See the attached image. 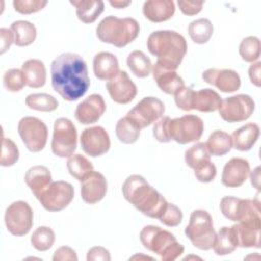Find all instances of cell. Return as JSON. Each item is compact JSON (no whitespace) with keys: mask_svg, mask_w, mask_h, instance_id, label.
<instances>
[{"mask_svg":"<svg viewBox=\"0 0 261 261\" xmlns=\"http://www.w3.org/2000/svg\"><path fill=\"white\" fill-rule=\"evenodd\" d=\"M51 84L53 90L65 101H76L90 88L91 81L84 58L72 52L57 56L51 63Z\"/></svg>","mask_w":261,"mask_h":261,"instance_id":"1","label":"cell"},{"mask_svg":"<svg viewBox=\"0 0 261 261\" xmlns=\"http://www.w3.org/2000/svg\"><path fill=\"white\" fill-rule=\"evenodd\" d=\"M122 195L137 210L150 218L159 219L168 202L139 174L129 175L122 185Z\"/></svg>","mask_w":261,"mask_h":261,"instance_id":"2","label":"cell"},{"mask_svg":"<svg viewBox=\"0 0 261 261\" xmlns=\"http://www.w3.org/2000/svg\"><path fill=\"white\" fill-rule=\"evenodd\" d=\"M149 52L157 57V62L162 66L176 70L180 65L188 45L185 37L175 31L162 30L151 33L147 40Z\"/></svg>","mask_w":261,"mask_h":261,"instance_id":"3","label":"cell"},{"mask_svg":"<svg viewBox=\"0 0 261 261\" xmlns=\"http://www.w3.org/2000/svg\"><path fill=\"white\" fill-rule=\"evenodd\" d=\"M140 33L139 22L132 17L119 18L109 15L103 18L96 28V35L102 43L122 48L137 39Z\"/></svg>","mask_w":261,"mask_h":261,"instance_id":"4","label":"cell"},{"mask_svg":"<svg viewBox=\"0 0 261 261\" xmlns=\"http://www.w3.org/2000/svg\"><path fill=\"white\" fill-rule=\"evenodd\" d=\"M140 241L144 248L160 256L162 261L176 260L185 251L170 231L156 225L144 226L140 232Z\"/></svg>","mask_w":261,"mask_h":261,"instance_id":"5","label":"cell"},{"mask_svg":"<svg viewBox=\"0 0 261 261\" xmlns=\"http://www.w3.org/2000/svg\"><path fill=\"white\" fill-rule=\"evenodd\" d=\"M185 233L197 249L204 251L212 249L216 237L212 216L206 210H194L191 213Z\"/></svg>","mask_w":261,"mask_h":261,"instance_id":"6","label":"cell"},{"mask_svg":"<svg viewBox=\"0 0 261 261\" xmlns=\"http://www.w3.org/2000/svg\"><path fill=\"white\" fill-rule=\"evenodd\" d=\"M77 146V132L73 122L60 117L54 121L53 137L51 141V150L54 155L65 158L70 157Z\"/></svg>","mask_w":261,"mask_h":261,"instance_id":"7","label":"cell"},{"mask_svg":"<svg viewBox=\"0 0 261 261\" xmlns=\"http://www.w3.org/2000/svg\"><path fill=\"white\" fill-rule=\"evenodd\" d=\"M220 211L227 219L236 222L261 220L260 205L258 201L240 199L236 197H223L219 204Z\"/></svg>","mask_w":261,"mask_h":261,"instance_id":"8","label":"cell"},{"mask_svg":"<svg viewBox=\"0 0 261 261\" xmlns=\"http://www.w3.org/2000/svg\"><path fill=\"white\" fill-rule=\"evenodd\" d=\"M17 132L29 151L38 153L45 148L48 128L43 120L34 116H24L18 121Z\"/></svg>","mask_w":261,"mask_h":261,"instance_id":"9","label":"cell"},{"mask_svg":"<svg viewBox=\"0 0 261 261\" xmlns=\"http://www.w3.org/2000/svg\"><path fill=\"white\" fill-rule=\"evenodd\" d=\"M204 130L203 120L194 114H186L181 117L170 119L169 138L178 144L185 145L198 141Z\"/></svg>","mask_w":261,"mask_h":261,"instance_id":"10","label":"cell"},{"mask_svg":"<svg viewBox=\"0 0 261 261\" xmlns=\"http://www.w3.org/2000/svg\"><path fill=\"white\" fill-rule=\"evenodd\" d=\"M33 209L24 201H15L6 208L4 222L7 230L14 237L28 234L33 226Z\"/></svg>","mask_w":261,"mask_h":261,"instance_id":"11","label":"cell"},{"mask_svg":"<svg viewBox=\"0 0 261 261\" xmlns=\"http://www.w3.org/2000/svg\"><path fill=\"white\" fill-rule=\"evenodd\" d=\"M74 197V189L71 184L64 180L52 181L38 198L41 205L50 212H58L65 209Z\"/></svg>","mask_w":261,"mask_h":261,"instance_id":"12","label":"cell"},{"mask_svg":"<svg viewBox=\"0 0 261 261\" xmlns=\"http://www.w3.org/2000/svg\"><path fill=\"white\" fill-rule=\"evenodd\" d=\"M255 102L246 94H238L222 100L218 109L220 117L229 123L247 120L254 112Z\"/></svg>","mask_w":261,"mask_h":261,"instance_id":"13","label":"cell"},{"mask_svg":"<svg viewBox=\"0 0 261 261\" xmlns=\"http://www.w3.org/2000/svg\"><path fill=\"white\" fill-rule=\"evenodd\" d=\"M165 111L164 103L156 97H145L139 101L127 113L126 117L130 119L140 129L151 125L162 117Z\"/></svg>","mask_w":261,"mask_h":261,"instance_id":"14","label":"cell"},{"mask_svg":"<svg viewBox=\"0 0 261 261\" xmlns=\"http://www.w3.org/2000/svg\"><path fill=\"white\" fill-rule=\"evenodd\" d=\"M83 151L91 157H99L110 149V138L106 129L96 125L85 128L80 138Z\"/></svg>","mask_w":261,"mask_h":261,"instance_id":"15","label":"cell"},{"mask_svg":"<svg viewBox=\"0 0 261 261\" xmlns=\"http://www.w3.org/2000/svg\"><path fill=\"white\" fill-rule=\"evenodd\" d=\"M106 89L110 98L117 104H128L138 93L136 84L124 70H119L113 79L108 81L106 83Z\"/></svg>","mask_w":261,"mask_h":261,"instance_id":"16","label":"cell"},{"mask_svg":"<svg viewBox=\"0 0 261 261\" xmlns=\"http://www.w3.org/2000/svg\"><path fill=\"white\" fill-rule=\"evenodd\" d=\"M202 79L205 83L216 87L223 93H233L241 87L239 73L229 68H208L203 71Z\"/></svg>","mask_w":261,"mask_h":261,"instance_id":"17","label":"cell"},{"mask_svg":"<svg viewBox=\"0 0 261 261\" xmlns=\"http://www.w3.org/2000/svg\"><path fill=\"white\" fill-rule=\"evenodd\" d=\"M106 111V103L99 94H92L85 98L75 108L74 117L82 124L97 122Z\"/></svg>","mask_w":261,"mask_h":261,"instance_id":"18","label":"cell"},{"mask_svg":"<svg viewBox=\"0 0 261 261\" xmlns=\"http://www.w3.org/2000/svg\"><path fill=\"white\" fill-rule=\"evenodd\" d=\"M107 193V180L99 171H92L81 181V197L89 205L100 202Z\"/></svg>","mask_w":261,"mask_h":261,"instance_id":"19","label":"cell"},{"mask_svg":"<svg viewBox=\"0 0 261 261\" xmlns=\"http://www.w3.org/2000/svg\"><path fill=\"white\" fill-rule=\"evenodd\" d=\"M250 174V163L247 159L233 157L228 160L222 170L221 182L227 188H239Z\"/></svg>","mask_w":261,"mask_h":261,"instance_id":"20","label":"cell"},{"mask_svg":"<svg viewBox=\"0 0 261 261\" xmlns=\"http://www.w3.org/2000/svg\"><path fill=\"white\" fill-rule=\"evenodd\" d=\"M236 236L237 246L240 248H260L261 220L243 221L231 226Z\"/></svg>","mask_w":261,"mask_h":261,"instance_id":"21","label":"cell"},{"mask_svg":"<svg viewBox=\"0 0 261 261\" xmlns=\"http://www.w3.org/2000/svg\"><path fill=\"white\" fill-rule=\"evenodd\" d=\"M152 74L159 89L168 95H174L185 86L184 80L177 74L176 70L168 69L158 62L152 66Z\"/></svg>","mask_w":261,"mask_h":261,"instance_id":"22","label":"cell"},{"mask_svg":"<svg viewBox=\"0 0 261 261\" xmlns=\"http://www.w3.org/2000/svg\"><path fill=\"white\" fill-rule=\"evenodd\" d=\"M93 71L101 81H110L119 72V63L116 56L110 52H98L93 59Z\"/></svg>","mask_w":261,"mask_h":261,"instance_id":"23","label":"cell"},{"mask_svg":"<svg viewBox=\"0 0 261 261\" xmlns=\"http://www.w3.org/2000/svg\"><path fill=\"white\" fill-rule=\"evenodd\" d=\"M175 12L172 0H148L144 2L143 14L152 22H163L170 19Z\"/></svg>","mask_w":261,"mask_h":261,"instance_id":"24","label":"cell"},{"mask_svg":"<svg viewBox=\"0 0 261 261\" xmlns=\"http://www.w3.org/2000/svg\"><path fill=\"white\" fill-rule=\"evenodd\" d=\"M24 181L34 196L38 199L52 182V176L50 170L46 166L35 165L29 168L25 172Z\"/></svg>","mask_w":261,"mask_h":261,"instance_id":"25","label":"cell"},{"mask_svg":"<svg viewBox=\"0 0 261 261\" xmlns=\"http://www.w3.org/2000/svg\"><path fill=\"white\" fill-rule=\"evenodd\" d=\"M260 135V128L257 123L249 122L238 129L232 135V147L238 151H249L253 148Z\"/></svg>","mask_w":261,"mask_h":261,"instance_id":"26","label":"cell"},{"mask_svg":"<svg viewBox=\"0 0 261 261\" xmlns=\"http://www.w3.org/2000/svg\"><path fill=\"white\" fill-rule=\"evenodd\" d=\"M21 70L28 87L38 89L46 84L47 72L43 61L39 59H29L22 63Z\"/></svg>","mask_w":261,"mask_h":261,"instance_id":"27","label":"cell"},{"mask_svg":"<svg viewBox=\"0 0 261 261\" xmlns=\"http://www.w3.org/2000/svg\"><path fill=\"white\" fill-rule=\"evenodd\" d=\"M70 4L75 7L76 16L84 23H93L104 11L102 0H71Z\"/></svg>","mask_w":261,"mask_h":261,"instance_id":"28","label":"cell"},{"mask_svg":"<svg viewBox=\"0 0 261 261\" xmlns=\"http://www.w3.org/2000/svg\"><path fill=\"white\" fill-rule=\"evenodd\" d=\"M222 99L217 92L212 89H201L195 91L193 99V110L200 112H214L219 109Z\"/></svg>","mask_w":261,"mask_h":261,"instance_id":"29","label":"cell"},{"mask_svg":"<svg viewBox=\"0 0 261 261\" xmlns=\"http://www.w3.org/2000/svg\"><path fill=\"white\" fill-rule=\"evenodd\" d=\"M207 149L212 156H223L232 148L231 135L226 132L216 129L210 134L205 143Z\"/></svg>","mask_w":261,"mask_h":261,"instance_id":"30","label":"cell"},{"mask_svg":"<svg viewBox=\"0 0 261 261\" xmlns=\"http://www.w3.org/2000/svg\"><path fill=\"white\" fill-rule=\"evenodd\" d=\"M14 36V44L18 47H25L33 44L37 37L35 24L28 20H16L10 25Z\"/></svg>","mask_w":261,"mask_h":261,"instance_id":"31","label":"cell"},{"mask_svg":"<svg viewBox=\"0 0 261 261\" xmlns=\"http://www.w3.org/2000/svg\"><path fill=\"white\" fill-rule=\"evenodd\" d=\"M237 241L233 229L231 226H223L216 233L215 241L213 244V251L218 256H225L231 254L236 249Z\"/></svg>","mask_w":261,"mask_h":261,"instance_id":"32","label":"cell"},{"mask_svg":"<svg viewBox=\"0 0 261 261\" xmlns=\"http://www.w3.org/2000/svg\"><path fill=\"white\" fill-rule=\"evenodd\" d=\"M126 65L132 73L139 79L147 77L151 73L153 66L150 58L141 50H135L128 54Z\"/></svg>","mask_w":261,"mask_h":261,"instance_id":"33","label":"cell"},{"mask_svg":"<svg viewBox=\"0 0 261 261\" xmlns=\"http://www.w3.org/2000/svg\"><path fill=\"white\" fill-rule=\"evenodd\" d=\"M66 167L69 174L79 181L84 180L92 171H94L92 162L82 154H72L68 157Z\"/></svg>","mask_w":261,"mask_h":261,"instance_id":"34","label":"cell"},{"mask_svg":"<svg viewBox=\"0 0 261 261\" xmlns=\"http://www.w3.org/2000/svg\"><path fill=\"white\" fill-rule=\"evenodd\" d=\"M188 33L194 43L205 44L213 35V24L208 18H198L189 24Z\"/></svg>","mask_w":261,"mask_h":261,"instance_id":"35","label":"cell"},{"mask_svg":"<svg viewBox=\"0 0 261 261\" xmlns=\"http://www.w3.org/2000/svg\"><path fill=\"white\" fill-rule=\"evenodd\" d=\"M24 102L30 109L42 112H52L58 107V101L52 95L46 93L30 94Z\"/></svg>","mask_w":261,"mask_h":261,"instance_id":"36","label":"cell"},{"mask_svg":"<svg viewBox=\"0 0 261 261\" xmlns=\"http://www.w3.org/2000/svg\"><path fill=\"white\" fill-rule=\"evenodd\" d=\"M141 129L126 116L121 117L115 125V134L117 139L123 144H134L140 137Z\"/></svg>","mask_w":261,"mask_h":261,"instance_id":"37","label":"cell"},{"mask_svg":"<svg viewBox=\"0 0 261 261\" xmlns=\"http://www.w3.org/2000/svg\"><path fill=\"white\" fill-rule=\"evenodd\" d=\"M210 157L211 155L207 149L206 144L202 142L194 144L185 152L186 164L192 169H195L200 164L209 161Z\"/></svg>","mask_w":261,"mask_h":261,"instance_id":"38","label":"cell"},{"mask_svg":"<svg viewBox=\"0 0 261 261\" xmlns=\"http://www.w3.org/2000/svg\"><path fill=\"white\" fill-rule=\"evenodd\" d=\"M55 242V233L49 226H39L31 237L32 246L40 252L48 251Z\"/></svg>","mask_w":261,"mask_h":261,"instance_id":"39","label":"cell"},{"mask_svg":"<svg viewBox=\"0 0 261 261\" xmlns=\"http://www.w3.org/2000/svg\"><path fill=\"white\" fill-rule=\"evenodd\" d=\"M261 44L259 38L249 36L244 38L239 46V53L242 59L246 62H255L260 57Z\"/></svg>","mask_w":261,"mask_h":261,"instance_id":"40","label":"cell"},{"mask_svg":"<svg viewBox=\"0 0 261 261\" xmlns=\"http://www.w3.org/2000/svg\"><path fill=\"white\" fill-rule=\"evenodd\" d=\"M3 86L9 92H19L27 86L25 77L21 69L10 68L3 74Z\"/></svg>","mask_w":261,"mask_h":261,"instance_id":"41","label":"cell"},{"mask_svg":"<svg viewBox=\"0 0 261 261\" xmlns=\"http://www.w3.org/2000/svg\"><path fill=\"white\" fill-rule=\"evenodd\" d=\"M19 158V151L16 144L9 138L2 139V149L0 165L3 167H9L14 165Z\"/></svg>","mask_w":261,"mask_h":261,"instance_id":"42","label":"cell"},{"mask_svg":"<svg viewBox=\"0 0 261 261\" xmlns=\"http://www.w3.org/2000/svg\"><path fill=\"white\" fill-rule=\"evenodd\" d=\"M14 10L20 14H31L42 10L47 4L46 0H14Z\"/></svg>","mask_w":261,"mask_h":261,"instance_id":"43","label":"cell"},{"mask_svg":"<svg viewBox=\"0 0 261 261\" xmlns=\"http://www.w3.org/2000/svg\"><path fill=\"white\" fill-rule=\"evenodd\" d=\"M195 91L191 87L184 86L174 94V102L177 108L184 111L193 110V99Z\"/></svg>","mask_w":261,"mask_h":261,"instance_id":"44","label":"cell"},{"mask_svg":"<svg viewBox=\"0 0 261 261\" xmlns=\"http://www.w3.org/2000/svg\"><path fill=\"white\" fill-rule=\"evenodd\" d=\"M160 222L166 226L174 227L180 224L182 220V212L181 210L174 204L168 203L165 211L159 218Z\"/></svg>","mask_w":261,"mask_h":261,"instance_id":"45","label":"cell"},{"mask_svg":"<svg viewBox=\"0 0 261 261\" xmlns=\"http://www.w3.org/2000/svg\"><path fill=\"white\" fill-rule=\"evenodd\" d=\"M194 173L200 182H211L216 176V166L211 162V160H209L197 166L194 169Z\"/></svg>","mask_w":261,"mask_h":261,"instance_id":"46","label":"cell"},{"mask_svg":"<svg viewBox=\"0 0 261 261\" xmlns=\"http://www.w3.org/2000/svg\"><path fill=\"white\" fill-rule=\"evenodd\" d=\"M170 119L171 118L169 116H162L155 122L153 126V136L160 143H168L171 141L168 133Z\"/></svg>","mask_w":261,"mask_h":261,"instance_id":"47","label":"cell"},{"mask_svg":"<svg viewBox=\"0 0 261 261\" xmlns=\"http://www.w3.org/2000/svg\"><path fill=\"white\" fill-rule=\"evenodd\" d=\"M177 5L180 11L185 15H196L198 14L204 5V1H184L178 0Z\"/></svg>","mask_w":261,"mask_h":261,"instance_id":"48","label":"cell"},{"mask_svg":"<svg viewBox=\"0 0 261 261\" xmlns=\"http://www.w3.org/2000/svg\"><path fill=\"white\" fill-rule=\"evenodd\" d=\"M53 261H77L75 251L68 246H61L54 252Z\"/></svg>","mask_w":261,"mask_h":261,"instance_id":"49","label":"cell"},{"mask_svg":"<svg viewBox=\"0 0 261 261\" xmlns=\"http://www.w3.org/2000/svg\"><path fill=\"white\" fill-rule=\"evenodd\" d=\"M111 256L109 251L101 246L91 248L87 253V261H110Z\"/></svg>","mask_w":261,"mask_h":261,"instance_id":"50","label":"cell"},{"mask_svg":"<svg viewBox=\"0 0 261 261\" xmlns=\"http://www.w3.org/2000/svg\"><path fill=\"white\" fill-rule=\"evenodd\" d=\"M14 43V36L10 29H0V54H4Z\"/></svg>","mask_w":261,"mask_h":261,"instance_id":"51","label":"cell"},{"mask_svg":"<svg viewBox=\"0 0 261 261\" xmlns=\"http://www.w3.org/2000/svg\"><path fill=\"white\" fill-rule=\"evenodd\" d=\"M260 69H261V62L260 61H256V62H253L250 65L249 70H248L250 81L256 87H260V85H261Z\"/></svg>","mask_w":261,"mask_h":261,"instance_id":"52","label":"cell"},{"mask_svg":"<svg viewBox=\"0 0 261 261\" xmlns=\"http://www.w3.org/2000/svg\"><path fill=\"white\" fill-rule=\"evenodd\" d=\"M250 178H251V184L257 189L259 190V186H260V167H256L250 174Z\"/></svg>","mask_w":261,"mask_h":261,"instance_id":"53","label":"cell"},{"mask_svg":"<svg viewBox=\"0 0 261 261\" xmlns=\"http://www.w3.org/2000/svg\"><path fill=\"white\" fill-rule=\"evenodd\" d=\"M130 3H132V1H120V0H115V1L110 0L109 1V4L115 8H125L128 5H130Z\"/></svg>","mask_w":261,"mask_h":261,"instance_id":"54","label":"cell"},{"mask_svg":"<svg viewBox=\"0 0 261 261\" xmlns=\"http://www.w3.org/2000/svg\"><path fill=\"white\" fill-rule=\"evenodd\" d=\"M135 259H139V260L140 259H150V260H152L153 258L149 257V256H145V255H135L129 258V260H135Z\"/></svg>","mask_w":261,"mask_h":261,"instance_id":"55","label":"cell"}]
</instances>
